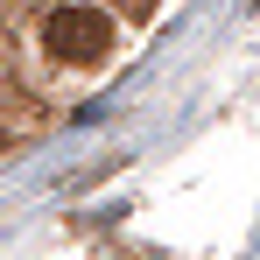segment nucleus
<instances>
[{
  "mask_svg": "<svg viewBox=\"0 0 260 260\" xmlns=\"http://www.w3.org/2000/svg\"><path fill=\"white\" fill-rule=\"evenodd\" d=\"M106 43H113V21L99 7H56L43 21V49L56 63H91V56H106Z\"/></svg>",
  "mask_w": 260,
  "mask_h": 260,
  "instance_id": "1",
  "label": "nucleus"
}]
</instances>
